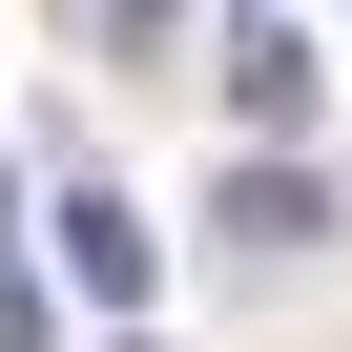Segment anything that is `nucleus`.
I'll return each mask as SVG.
<instances>
[{"instance_id": "obj_4", "label": "nucleus", "mask_w": 352, "mask_h": 352, "mask_svg": "<svg viewBox=\"0 0 352 352\" xmlns=\"http://www.w3.org/2000/svg\"><path fill=\"white\" fill-rule=\"evenodd\" d=\"M104 21H187V0H104Z\"/></svg>"}, {"instance_id": "obj_2", "label": "nucleus", "mask_w": 352, "mask_h": 352, "mask_svg": "<svg viewBox=\"0 0 352 352\" xmlns=\"http://www.w3.org/2000/svg\"><path fill=\"white\" fill-rule=\"evenodd\" d=\"M208 228H228L249 270H290V249H331V187H311V166H290V145H249V166H228V187H208Z\"/></svg>"}, {"instance_id": "obj_1", "label": "nucleus", "mask_w": 352, "mask_h": 352, "mask_svg": "<svg viewBox=\"0 0 352 352\" xmlns=\"http://www.w3.org/2000/svg\"><path fill=\"white\" fill-rule=\"evenodd\" d=\"M208 83H228V124H249V145H290V124H311V83H331V63H311V21H270V0H249V21H228V42H208Z\"/></svg>"}, {"instance_id": "obj_5", "label": "nucleus", "mask_w": 352, "mask_h": 352, "mask_svg": "<svg viewBox=\"0 0 352 352\" xmlns=\"http://www.w3.org/2000/svg\"><path fill=\"white\" fill-rule=\"evenodd\" d=\"M0 228H21V187H0Z\"/></svg>"}, {"instance_id": "obj_3", "label": "nucleus", "mask_w": 352, "mask_h": 352, "mask_svg": "<svg viewBox=\"0 0 352 352\" xmlns=\"http://www.w3.org/2000/svg\"><path fill=\"white\" fill-rule=\"evenodd\" d=\"M42 228H63V290H83V311H145V270H166V249H145V208H124V187H63Z\"/></svg>"}]
</instances>
